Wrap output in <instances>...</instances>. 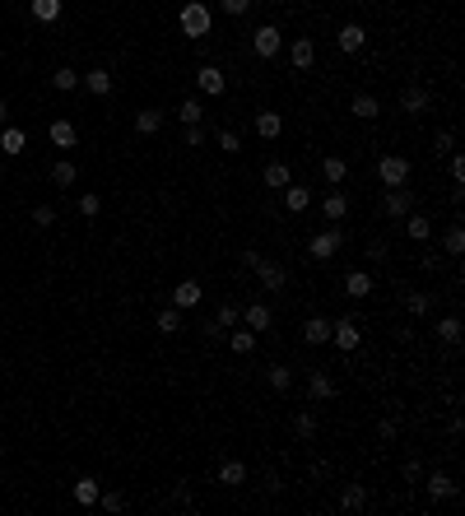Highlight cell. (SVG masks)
<instances>
[{
	"label": "cell",
	"mask_w": 465,
	"mask_h": 516,
	"mask_svg": "<svg viewBox=\"0 0 465 516\" xmlns=\"http://www.w3.org/2000/svg\"><path fill=\"white\" fill-rule=\"evenodd\" d=\"M24 144H28V135L19 126H0V149L5 154H24Z\"/></svg>",
	"instance_id": "obj_22"
},
{
	"label": "cell",
	"mask_w": 465,
	"mask_h": 516,
	"mask_svg": "<svg viewBox=\"0 0 465 516\" xmlns=\"http://www.w3.org/2000/svg\"><path fill=\"white\" fill-rule=\"evenodd\" d=\"M219 149H223V154H237V149H242L237 130H219Z\"/></svg>",
	"instance_id": "obj_47"
},
{
	"label": "cell",
	"mask_w": 465,
	"mask_h": 516,
	"mask_svg": "<svg viewBox=\"0 0 465 516\" xmlns=\"http://www.w3.org/2000/svg\"><path fill=\"white\" fill-rule=\"evenodd\" d=\"M210 5H201V0H191V5H182V15H177V28L186 33V37H205L210 33Z\"/></svg>",
	"instance_id": "obj_1"
},
{
	"label": "cell",
	"mask_w": 465,
	"mask_h": 516,
	"mask_svg": "<svg viewBox=\"0 0 465 516\" xmlns=\"http://www.w3.org/2000/svg\"><path fill=\"white\" fill-rule=\"evenodd\" d=\"M377 182H382V187H405V182H409V158L387 154L382 163H377Z\"/></svg>",
	"instance_id": "obj_3"
},
{
	"label": "cell",
	"mask_w": 465,
	"mask_h": 516,
	"mask_svg": "<svg viewBox=\"0 0 465 516\" xmlns=\"http://www.w3.org/2000/svg\"><path fill=\"white\" fill-rule=\"evenodd\" d=\"M270 386H275V391H289V386H294V372H289V368H284V363H275V368H270Z\"/></svg>",
	"instance_id": "obj_39"
},
{
	"label": "cell",
	"mask_w": 465,
	"mask_h": 516,
	"mask_svg": "<svg viewBox=\"0 0 465 516\" xmlns=\"http://www.w3.org/2000/svg\"><path fill=\"white\" fill-rule=\"evenodd\" d=\"M303 340L307 344H330V321H326V316H307V321H303Z\"/></svg>",
	"instance_id": "obj_16"
},
{
	"label": "cell",
	"mask_w": 465,
	"mask_h": 516,
	"mask_svg": "<svg viewBox=\"0 0 465 516\" xmlns=\"http://www.w3.org/2000/svg\"><path fill=\"white\" fill-rule=\"evenodd\" d=\"M335 42H340V51H349V56H354V51H363V42H368V33H363V24H344Z\"/></svg>",
	"instance_id": "obj_14"
},
{
	"label": "cell",
	"mask_w": 465,
	"mask_h": 516,
	"mask_svg": "<svg viewBox=\"0 0 465 516\" xmlns=\"http://www.w3.org/2000/svg\"><path fill=\"white\" fill-rule=\"evenodd\" d=\"M279 47H284V33L275 24H261V28L251 33V51L256 56H279Z\"/></svg>",
	"instance_id": "obj_5"
},
{
	"label": "cell",
	"mask_w": 465,
	"mask_h": 516,
	"mask_svg": "<svg viewBox=\"0 0 465 516\" xmlns=\"http://www.w3.org/2000/svg\"><path fill=\"white\" fill-rule=\"evenodd\" d=\"M75 177H79V168L70 163V158H61V163H51V182H56V187H75Z\"/></svg>",
	"instance_id": "obj_31"
},
{
	"label": "cell",
	"mask_w": 465,
	"mask_h": 516,
	"mask_svg": "<svg viewBox=\"0 0 465 516\" xmlns=\"http://www.w3.org/2000/svg\"><path fill=\"white\" fill-rule=\"evenodd\" d=\"M0 321H5V316H0Z\"/></svg>",
	"instance_id": "obj_55"
},
{
	"label": "cell",
	"mask_w": 465,
	"mask_h": 516,
	"mask_svg": "<svg viewBox=\"0 0 465 516\" xmlns=\"http://www.w3.org/2000/svg\"><path fill=\"white\" fill-rule=\"evenodd\" d=\"M223 5V15H247L251 10V0H219Z\"/></svg>",
	"instance_id": "obj_51"
},
{
	"label": "cell",
	"mask_w": 465,
	"mask_h": 516,
	"mask_svg": "<svg viewBox=\"0 0 465 516\" xmlns=\"http://www.w3.org/2000/svg\"><path fill=\"white\" fill-rule=\"evenodd\" d=\"M98 502H103V512H126V493H98Z\"/></svg>",
	"instance_id": "obj_45"
},
{
	"label": "cell",
	"mask_w": 465,
	"mask_h": 516,
	"mask_svg": "<svg viewBox=\"0 0 465 516\" xmlns=\"http://www.w3.org/2000/svg\"><path fill=\"white\" fill-rule=\"evenodd\" d=\"M51 89H56V94H70V89H79V70H70V65H61V70L51 75Z\"/></svg>",
	"instance_id": "obj_32"
},
{
	"label": "cell",
	"mask_w": 465,
	"mask_h": 516,
	"mask_svg": "<svg viewBox=\"0 0 465 516\" xmlns=\"http://www.w3.org/2000/svg\"><path fill=\"white\" fill-rule=\"evenodd\" d=\"M79 214H84V219H98V214H103V196L84 191V196H79Z\"/></svg>",
	"instance_id": "obj_37"
},
{
	"label": "cell",
	"mask_w": 465,
	"mask_h": 516,
	"mask_svg": "<svg viewBox=\"0 0 465 516\" xmlns=\"http://www.w3.org/2000/svg\"><path fill=\"white\" fill-rule=\"evenodd\" d=\"M451 182H456V187H465V158H461V154H451Z\"/></svg>",
	"instance_id": "obj_49"
},
{
	"label": "cell",
	"mask_w": 465,
	"mask_h": 516,
	"mask_svg": "<svg viewBox=\"0 0 465 516\" xmlns=\"http://www.w3.org/2000/svg\"><path fill=\"white\" fill-rule=\"evenodd\" d=\"M196 302H201V284H196V280H182L177 289H172V307H182V312H191Z\"/></svg>",
	"instance_id": "obj_12"
},
{
	"label": "cell",
	"mask_w": 465,
	"mask_h": 516,
	"mask_svg": "<svg viewBox=\"0 0 465 516\" xmlns=\"http://www.w3.org/2000/svg\"><path fill=\"white\" fill-rule=\"evenodd\" d=\"M377 438H382V442H396V419H382V423H377Z\"/></svg>",
	"instance_id": "obj_52"
},
{
	"label": "cell",
	"mask_w": 465,
	"mask_h": 516,
	"mask_svg": "<svg viewBox=\"0 0 465 516\" xmlns=\"http://www.w3.org/2000/svg\"><path fill=\"white\" fill-rule=\"evenodd\" d=\"M10 121V108H5V98H0V126Z\"/></svg>",
	"instance_id": "obj_54"
},
{
	"label": "cell",
	"mask_w": 465,
	"mask_h": 516,
	"mask_svg": "<svg viewBox=\"0 0 465 516\" xmlns=\"http://www.w3.org/2000/svg\"><path fill=\"white\" fill-rule=\"evenodd\" d=\"M400 474H405V479H409V484H414V479H418V474H423V470H418V461H405V470H400Z\"/></svg>",
	"instance_id": "obj_53"
},
{
	"label": "cell",
	"mask_w": 465,
	"mask_h": 516,
	"mask_svg": "<svg viewBox=\"0 0 465 516\" xmlns=\"http://www.w3.org/2000/svg\"><path fill=\"white\" fill-rule=\"evenodd\" d=\"M382 209H387L391 219H405V214L414 209V191H409V187H387V196H382Z\"/></svg>",
	"instance_id": "obj_6"
},
{
	"label": "cell",
	"mask_w": 465,
	"mask_h": 516,
	"mask_svg": "<svg viewBox=\"0 0 465 516\" xmlns=\"http://www.w3.org/2000/svg\"><path fill=\"white\" fill-rule=\"evenodd\" d=\"M219 484L223 488L247 484V465H242V461H223V465H219Z\"/></svg>",
	"instance_id": "obj_19"
},
{
	"label": "cell",
	"mask_w": 465,
	"mask_h": 516,
	"mask_svg": "<svg viewBox=\"0 0 465 516\" xmlns=\"http://www.w3.org/2000/svg\"><path fill=\"white\" fill-rule=\"evenodd\" d=\"M51 223H56V209H51V205H37V209H33V228H51Z\"/></svg>",
	"instance_id": "obj_46"
},
{
	"label": "cell",
	"mask_w": 465,
	"mask_h": 516,
	"mask_svg": "<svg viewBox=\"0 0 465 516\" xmlns=\"http://www.w3.org/2000/svg\"><path fill=\"white\" fill-rule=\"evenodd\" d=\"M284 205H289V214H303V209L312 205V191H307V187H294V182H289V187H284Z\"/></svg>",
	"instance_id": "obj_23"
},
{
	"label": "cell",
	"mask_w": 465,
	"mask_h": 516,
	"mask_svg": "<svg viewBox=\"0 0 465 516\" xmlns=\"http://www.w3.org/2000/svg\"><path fill=\"white\" fill-rule=\"evenodd\" d=\"M158 335H182V307H163L158 312Z\"/></svg>",
	"instance_id": "obj_28"
},
{
	"label": "cell",
	"mask_w": 465,
	"mask_h": 516,
	"mask_svg": "<svg viewBox=\"0 0 465 516\" xmlns=\"http://www.w3.org/2000/svg\"><path fill=\"white\" fill-rule=\"evenodd\" d=\"M400 112H405V117H418V112H428V89L409 84V89L400 94Z\"/></svg>",
	"instance_id": "obj_11"
},
{
	"label": "cell",
	"mask_w": 465,
	"mask_h": 516,
	"mask_svg": "<svg viewBox=\"0 0 465 516\" xmlns=\"http://www.w3.org/2000/svg\"><path fill=\"white\" fill-rule=\"evenodd\" d=\"M321 177H326V182H344V177H349V163H344V158H335V154H330V158H326V163H321Z\"/></svg>",
	"instance_id": "obj_34"
},
{
	"label": "cell",
	"mask_w": 465,
	"mask_h": 516,
	"mask_svg": "<svg viewBox=\"0 0 465 516\" xmlns=\"http://www.w3.org/2000/svg\"><path fill=\"white\" fill-rule=\"evenodd\" d=\"M340 242H344V237L335 233V228H326V233H316L307 242V256H312V261H330V256L340 251Z\"/></svg>",
	"instance_id": "obj_7"
},
{
	"label": "cell",
	"mask_w": 465,
	"mask_h": 516,
	"mask_svg": "<svg viewBox=\"0 0 465 516\" xmlns=\"http://www.w3.org/2000/svg\"><path fill=\"white\" fill-rule=\"evenodd\" d=\"M405 307H409V316H428V307H433V293H423V289H414V293L405 298Z\"/></svg>",
	"instance_id": "obj_35"
},
{
	"label": "cell",
	"mask_w": 465,
	"mask_h": 516,
	"mask_svg": "<svg viewBox=\"0 0 465 516\" xmlns=\"http://www.w3.org/2000/svg\"><path fill=\"white\" fill-rule=\"evenodd\" d=\"M344 293H349V298H368V293H372V275H368V270L344 275Z\"/></svg>",
	"instance_id": "obj_24"
},
{
	"label": "cell",
	"mask_w": 465,
	"mask_h": 516,
	"mask_svg": "<svg viewBox=\"0 0 465 516\" xmlns=\"http://www.w3.org/2000/svg\"><path fill=\"white\" fill-rule=\"evenodd\" d=\"M344 214H349V200H344L340 191H330V196H326V219H330V223H340Z\"/></svg>",
	"instance_id": "obj_33"
},
{
	"label": "cell",
	"mask_w": 465,
	"mask_h": 516,
	"mask_svg": "<svg viewBox=\"0 0 465 516\" xmlns=\"http://www.w3.org/2000/svg\"><path fill=\"white\" fill-rule=\"evenodd\" d=\"M228 344H232V354H251L256 349V330H237V335H228Z\"/></svg>",
	"instance_id": "obj_40"
},
{
	"label": "cell",
	"mask_w": 465,
	"mask_h": 516,
	"mask_svg": "<svg viewBox=\"0 0 465 516\" xmlns=\"http://www.w3.org/2000/svg\"><path fill=\"white\" fill-rule=\"evenodd\" d=\"M442 247H447V256H461V251H465V233H461V228H447Z\"/></svg>",
	"instance_id": "obj_43"
},
{
	"label": "cell",
	"mask_w": 465,
	"mask_h": 516,
	"mask_svg": "<svg viewBox=\"0 0 465 516\" xmlns=\"http://www.w3.org/2000/svg\"><path fill=\"white\" fill-rule=\"evenodd\" d=\"M451 144H456V135H451V130H437V135H433V149H437V154H451Z\"/></svg>",
	"instance_id": "obj_48"
},
{
	"label": "cell",
	"mask_w": 465,
	"mask_h": 516,
	"mask_svg": "<svg viewBox=\"0 0 465 516\" xmlns=\"http://www.w3.org/2000/svg\"><path fill=\"white\" fill-rule=\"evenodd\" d=\"M98 493H103V488H98V479H75V502H79V507H93V502H98Z\"/></svg>",
	"instance_id": "obj_30"
},
{
	"label": "cell",
	"mask_w": 465,
	"mask_h": 516,
	"mask_svg": "<svg viewBox=\"0 0 465 516\" xmlns=\"http://www.w3.org/2000/svg\"><path fill=\"white\" fill-rule=\"evenodd\" d=\"M172 502H177V507H196V498H191V488H186V484L172 488Z\"/></svg>",
	"instance_id": "obj_50"
},
{
	"label": "cell",
	"mask_w": 465,
	"mask_h": 516,
	"mask_svg": "<svg viewBox=\"0 0 465 516\" xmlns=\"http://www.w3.org/2000/svg\"><path fill=\"white\" fill-rule=\"evenodd\" d=\"M247 266L256 270V280L270 289V293H279L284 284H289V275H284V266L279 261H265V256H256V251H247Z\"/></svg>",
	"instance_id": "obj_2"
},
{
	"label": "cell",
	"mask_w": 465,
	"mask_h": 516,
	"mask_svg": "<svg viewBox=\"0 0 465 516\" xmlns=\"http://www.w3.org/2000/svg\"><path fill=\"white\" fill-rule=\"evenodd\" d=\"M237 316H242V307H237V302H223V307H219V321H214V326H219V330H228V326H237Z\"/></svg>",
	"instance_id": "obj_42"
},
{
	"label": "cell",
	"mask_w": 465,
	"mask_h": 516,
	"mask_svg": "<svg viewBox=\"0 0 465 516\" xmlns=\"http://www.w3.org/2000/svg\"><path fill=\"white\" fill-rule=\"evenodd\" d=\"M289 61H294L298 70H307V65L316 61V42H312V37H294V42H289Z\"/></svg>",
	"instance_id": "obj_9"
},
{
	"label": "cell",
	"mask_w": 465,
	"mask_h": 516,
	"mask_svg": "<svg viewBox=\"0 0 465 516\" xmlns=\"http://www.w3.org/2000/svg\"><path fill=\"white\" fill-rule=\"evenodd\" d=\"M177 117H182V121H186V126H201V117H205V108H201V103H196V98H186L182 108H177Z\"/></svg>",
	"instance_id": "obj_41"
},
{
	"label": "cell",
	"mask_w": 465,
	"mask_h": 516,
	"mask_svg": "<svg viewBox=\"0 0 465 516\" xmlns=\"http://www.w3.org/2000/svg\"><path fill=\"white\" fill-rule=\"evenodd\" d=\"M158 126H163V112H158V108H144V112H135V130H140V135H154Z\"/></svg>",
	"instance_id": "obj_29"
},
{
	"label": "cell",
	"mask_w": 465,
	"mask_h": 516,
	"mask_svg": "<svg viewBox=\"0 0 465 516\" xmlns=\"http://www.w3.org/2000/svg\"><path fill=\"white\" fill-rule=\"evenodd\" d=\"M242 321H247V330H256V335H261V330H270V321H275V312H270L265 302H251L247 312H242Z\"/></svg>",
	"instance_id": "obj_15"
},
{
	"label": "cell",
	"mask_w": 465,
	"mask_h": 516,
	"mask_svg": "<svg viewBox=\"0 0 465 516\" xmlns=\"http://www.w3.org/2000/svg\"><path fill=\"white\" fill-rule=\"evenodd\" d=\"M405 233L414 237V242H428V237H433V219L418 214V209H409V214H405Z\"/></svg>",
	"instance_id": "obj_13"
},
{
	"label": "cell",
	"mask_w": 465,
	"mask_h": 516,
	"mask_svg": "<svg viewBox=\"0 0 465 516\" xmlns=\"http://www.w3.org/2000/svg\"><path fill=\"white\" fill-rule=\"evenodd\" d=\"M279 130H284V117H279V112H256V135H261V140H275Z\"/></svg>",
	"instance_id": "obj_20"
},
{
	"label": "cell",
	"mask_w": 465,
	"mask_h": 516,
	"mask_svg": "<svg viewBox=\"0 0 465 516\" xmlns=\"http://www.w3.org/2000/svg\"><path fill=\"white\" fill-rule=\"evenodd\" d=\"M377 112H382V108H377V98H372V94H358V98H354V117H363V121H372Z\"/></svg>",
	"instance_id": "obj_38"
},
{
	"label": "cell",
	"mask_w": 465,
	"mask_h": 516,
	"mask_svg": "<svg viewBox=\"0 0 465 516\" xmlns=\"http://www.w3.org/2000/svg\"><path fill=\"white\" fill-rule=\"evenodd\" d=\"M340 507H344V512H358V507H368V488H363V484H344Z\"/></svg>",
	"instance_id": "obj_25"
},
{
	"label": "cell",
	"mask_w": 465,
	"mask_h": 516,
	"mask_svg": "<svg viewBox=\"0 0 465 516\" xmlns=\"http://www.w3.org/2000/svg\"><path fill=\"white\" fill-rule=\"evenodd\" d=\"M46 135H51L56 149H75V140H79V130L70 121H51V126H46Z\"/></svg>",
	"instance_id": "obj_17"
},
{
	"label": "cell",
	"mask_w": 465,
	"mask_h": 516,
	"mask_svg": "<svg viewBox=\"0 0 465 516\" xmlns=\"http://www.w3.org/2000/svg\"><path fill=\"white\" fill-rule=\"evenodd\" d=\"M28 10L37 24H51V19H61V0H28Z\"/></svg>",
	"instance_id": "obj_27"
},
{
	"label": "cell",
	"mask_w": 465,
	"mask_h": 516,
	"mask_svg": "<svg viewBox=\"0 0 465 516\" xmlns=\"http://www.w3.org/2000/svg\"><path fill=\"white\" fill-rule=\"evenodd\" d=\"M196 84H201V94L219 98L223 89H228V75H223L219 65H201V70H196Z\"/></svg>",
	"instance_id": "obj_8"
},
{
	"label": "cell",
	"mask_w": 465,
	"mask_h": 516,
	"mask_svg": "<svg viewBox=\"0 0 465 516\" xmlns=\"http://www.w3.org/2000/svg\"><path fill=\"white\" fill-rule=\"evenodd\" d=\"M289 182H294V172H289V163H265V187L284 191Z\"/></svg>",
	"instance_id": "obj_26"
},
{
	"label": "cell",
	"mask_w": 465,
	"mask_h": 516,
	"mask_svg": "<svg viewBox=\"0 0 465 516\" xmlns=\"http://www.w3.org/2000/svg\"><path fill=\"white\" fill-rule=\"evenodd\" d=\"M437 340L456 344V340H461V321H456V316H442V321H437Z\"/></svg>",
	"instance_id": "obj_36"
},
{
	"label": "cell",
	"mask_w": 465,
	"mask_h": 516,
	"mask_svg": "<svg viewBox=\"0 0 465 516\" xmlns=\"http://www.w3.org/2000/svg\"><path fill=\"white\" fill-rule=\"evenodd\" d=\"M79 84H84L89 94H98V98H108V94H112V75L103 70V65H98V70H89V75H79Z\"/></svg>",
	"instance_id": "obj_18"
},
{
	"label": "cell",
	"mask_w": 465,
	"mask_h": 516,
	"mask_svg": "<svg viewBox=\"0 0 465 516\" xmlns=\"http://www.w3.org/2000/svg\"><path fill=\"white\" fill-rule=\"evenodd\" d=\"M330 344L344 349V354H354L358 344H363V330H358L354 316H340V321H330Z\"/></svg>",
	"instance_id": "obj_4"
},
{
	"label": "cell",
	"mask_w": 465,
	"mask_h": 516,
	"mask_svg": "<svg viewBox=\"0 0 465 516\" xmlns=\"http://www.w3.org/2000/svg\"><path fill=\"white\" fill-rule=\"evenodd\" d=\"M294 433H298L303 442L316 438V419H312V414H298V419H294Z\"/></svg>",
	"instance_id": "obj_44"
},
{
	"label": "cell",
	"mask_w": 465,
	"mask_h": 516,
	"mask_svg": "<svg viewBox=\"0 0 465 516\" xmlns=\"http://www.w3.org/2000/svg\"><path fill=\"white\" fill-rule=\"evenodd\" d=\"M456 493H461V488H456V479H451V474H442V470L428 479V498H433V502H451Z\"/></svg>",
	"instance_id": "obj_10"
},
{
	"label": "cell",
	"mask_w": 465,
	"mask_h": 516,
	"mask_svg": "<svg viewBox=\"0 0 465 516\" xmlns=\"http://www.w3.org/2000/svg\"><path fill=\"white\" fill-rule=\"evenodd\" d=\"M307 391H312V400H330V395H335V377H330V372H312L307 377Z\"/></svg>",
	"instance_id": "obj_21"
}]
</instances>
